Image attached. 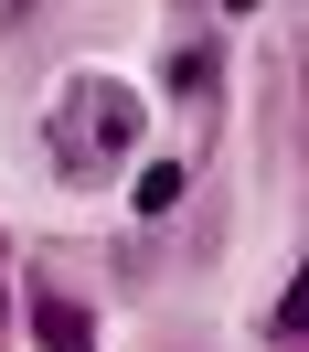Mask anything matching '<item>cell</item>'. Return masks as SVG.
<instances>
[{
  "mask_svg": "<svg viewBox=\"0 0 309 352\" xmlns=\"http://www.w3.org/2000/svg\"><path fill=\"white\" fill-rule=\"evenodd\" d=\"M54 171L65 182H117L139 150V86H117V75H75L65 96H54Z\"/></svg>",
  "mask_w": 309,
  "mask_h": 352,
  "instance_id": "6da1fadb",
  "label": "cell"
},
{
  "mask_svg": "<svg viewBox=\"0 0 309 352\" xmlns=\"http://www.w3.org/2000/svg\"><path fill=\"white\" fill-rule=\"evenodd\" d=\"M128 192H139V214H171V203H181V171H171V160H150Z\"/></svg>",
  "mask_w": 309,
  "mask_h": 352,
  "instance_id": "7a4b0ae2",
  "label": "cell"
}]
</instances>
